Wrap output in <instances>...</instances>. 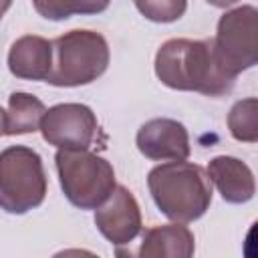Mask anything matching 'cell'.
Here are the masks:
<instances>
[{"label": "cell", "mask_w": 258, "mask_h": 258, "mask_svg": "<svg viewBox=\"0 0 258 258\" xmlns=\"http://www.w3.org/2000/svg\"><path fill=\"white\" fill-rule=\"evenodd\" d=\"M157 79L175 91H196L208 97H222L232 91V77L220 62L214 42L171 38L155 54Z\"/></svg>", "instance_id": "cell-1"}, {"label": "cell", "mask_w": 258, "mask_h": 258, "mask_svg": "<svg viewBox=\"0 0 258 258\" xmlns=\"http://www.w3.org/2000/svg\"><path fill=\"white\" fill-rule=\"evenodd\" d=\"M151 198L161 214L173 222H194L212 204V181L208 171L189 161H167L147 175Z\"/></svg>", "instance_id": "cell-2"}, {"label": "cell", "mask_w": 258, "mask_h": 258, "mask_svg": "<svg viewBox=\"0 0 258 258\" xmlns=\"http://www.w3.org/2000/svg\"><path fill=\"white\" fill-rule=\"evenodd\" d=\"M109 67V44L95 30H71L52 40V67L46 83L81 87L97 81Z\"/></svg>", "instance_id": "cell-3"}, {"label": "cell", "mask_w": 258, "mask_h": 258, "mask_svg": "<svg viewBox=\"0 0 258 258\" xmlns=\"http://www.w3.org/2000/svg\"><path fill=\"white\" fill-rule=\"evenodd\" d=\"M54 161L67 200L81 210H97L115 189V169L97 153L58 149Z\"/></svg>", "instance_id": "cell-4"}, {"label": "cell", "mask_w": 258, "mask_h": 258, "mask_svg": "<svg viewBox=\"0 0 258 258\" xmlns=\"http://www.w3.org/2000/svg\"><path fill=\"white\" fill-rule=\"evenodd\" d=\"M46 173L40 155L26 145L0 151V208L8 214H26L46 198Z\"/></svg>", "instance_id": "cell-5"}, {"label": "cell", "mask_w": 258, "mask_h": 258, "mask_svg": "<svg viewBox=\"0 0 258 258\" xmlns=\"http://www.w3.org/2000/svg\"><path fill=\"white\" fill-rule=\"evenodd\" d=\"M222 67L238 77L258 60V10L250 4L226 12L212 38Z\"/></svg>", "instance_id": "cell-6"}, {"label": "cell", "mask_w": 258, "mask_h": 258, "mask_svg": "<svg viewBox=\"0 0 258 258\" xmlns=\"http://www.w3.org/2000/svg\"><path fill=\"white\" fill-rule=\"evenodd\" d=\"M40 133L58 149H87L97 135V117L87 105L60 103L44 113Z\"/></svg>", "instance_id": "cell-7"}, {"label": "cell", "mask_w": 258, "mask_h": 258, "mask_svg": "<svg viewBox=\"0 0 258 258\" xmlns=\"http://www.w3.org/2000/svg\"><path fill=\"white\" fill-rule=\"evenodd\" d=\"M95 224L115 246L129 244L141 230V212L135 196L125 185H115L111 196L97 208Z\"/></svg>", "instance_id": "cell-8"}, {"label": "cell", "mask_w": 258, "mask_h": 258, "mask_svg": "<svg viewBox=\"0 0 258 258\" xmlns=\"http://www.w3.org/2000/svg\"><path fill=\"white\" fill-rule=\"evenodd\" d=\"M137 149L153 161H183L189 157L187 129L167 117H157L143 123L137 131Z\"/></svg>", "instance_id": "cell-9"}, {"label": "cell", "mask_w": 258, "mask_h": 258, "mask_svg": "<svg viewBox=\"0 0 258 258\" xmlns=\"http://www.w3.org/2000/svg\"><path fill=\"white\" fill-rule=\"evenodd\" d=\"M210 181L218 187L220 196L228 204H246L254 198L256 183L252 169L230 155H218L208 163Z\"/></svg>", "instance_id": "cell-10"}, {"label": "cell", "mask_w": 258, "mask_h": 258, "mask_svg": "<svg viewBox=\"0 0 258 258\" xmlns=\"http://www.w3.org/2000/svg\"><path fill=\"white\" fill-rule=\"evenodd\" d=\"M52 67V42L42 36L26 34L12 42L8 69L14 77L26 81H46Z\"/></svg>", "instance_id": "cell-11"}, {"label": "cell", "mask_w": 258, "mask_h": 258, "mask_svg": "<svg viewBox=\"0 0 258 258\" xmlns=\"http://www.w3.org/2000/svg\"><path fill=\"white\" fill-rule=\"evenodd\" d=\"M194 234L189 228L179 224H165L155 226L143 234V242L139 254L143 258H159V256H173V258H187L194 254Z\"/></svg>", "instance_id": "cell-12"}, {"label": "cell", "mask_w": 258, "mask_h": 258, "mask_svg": "<svg viewBox=\"0 0 258 258\" xmlns=\"http://www.w3.org/2000/svg\"><path fill=\"white\" fill-rule=\"evenodd\" d=\"M46 107L30 93H12L6 111V135H24L40 129Z\"/></svg>", "instance_id": "cell-13"}, {"label": "cell", "mask_w": 258, "mask_h": 258, "mask_svg": "<svg viewBox=\"0 0 258 258\" xmlns=\"http://www.w3.org/2000/svg\"><path fill=\"white\" fill-rule=\"evenodd\" d=\"M111 0H32L34 10L46 20H67L73 14H99Z\"/></svg>", "instance_id": "cell-14"}, {"label": "cell", "mask_w": 258, "mask_h": 258, "mask_svg": "<svg viewBox=\"0 0 258 258\" xmlns=\"http://www.w3.org/2000/svg\"><path fill=\"white\" fill-rule=\"evenodd\" d=\"M228 127L234 139L256 143L258 141V101L254 97L234 103L228 115Z\"/></svg>", "instance_id": "cell-15"}, {"label": "cell", "mask_w": 258, "mask_h": 258, "mask_svg": "<svg viewBox=\"0 0 258 258\" xmlns=\"http://www.w3.org/2000/svg\"><path fill=\"white\" fill-rule=\"evenodd\" d=\"M137 10L151 22H175L183 16L187 0H133Z\"/></svg>", "instance_id": "cell-16"}, {"label": "cell", "mask_w": 258, "mask_h": 258, "mask_svg": "<svg viewBox=\"0 0 258 258\" xmlns=\"http://www.w3.org/2000/svg\"><path fill=\"white\" fill-rule=\"evenodd\" d=\"M206 2L212 4V6H216V8H228V6L236 4L238 0H206Z\"/></svg>", "instance_id": "cell-17"}, {"label": "cell", "mask_w": 258, "mask_h": 258, "mask_svg": "<svg viewBox=\"0 0 258 258\" xmlns=\"http://www.w3.org/2000/svg\"><path fill=\"white\" fill-rule=\"evenodd\" d=\"M6 125H8V121H6V111L0 107V137L6 135Z\"/></svg>", "instance_id": "cell-18"}, {"label": "cell", "mask_w": 258, "mask_h": 258, "mask_svg": "<svg viewBox=\"0 0 258 258\" xmlns=\"http://www.w3.org/2000/svg\"><path fill=\"white\" fill-rule=\"evenodd\" d=\"M10 4H12V0H0V12L4 14V12L10 8Z\"/></svg>", "instance_id": "cell-19"}, {"label": "cell", "mask_w": 258, "mask_h": 258, "mask_svg": "<svg viewBox=\"0 0 258 258\" xmlns=\"http://www.w3.org/2000/svg\"><path fill=\"white\" fill-rule=\"evenodd\" d=\"M0 18H2V12H0Z\"/></svg>", "instance_id": "cell-20"}]
</instances>
